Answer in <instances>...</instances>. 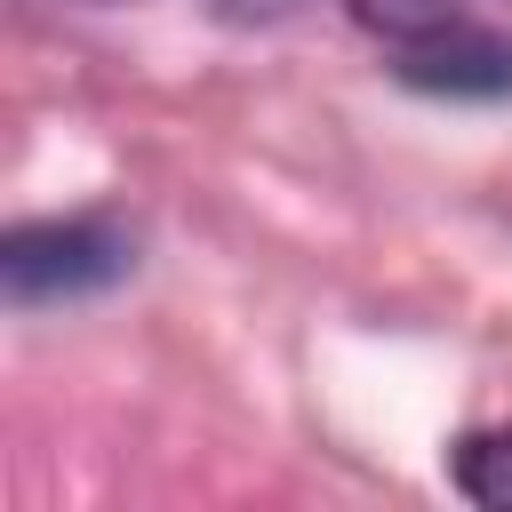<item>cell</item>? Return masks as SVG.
Masks as SVG:
<instances>
[{
    "label": "cell",
    "mask_w": 512,
    "mask_h": 512,
    "mask_svg": "<svg viewBox=\"0 0 512 512\" xmlns=\"http://www.w3.org/2000/svg\"><path fill=\"white\" fill-rule=\"evenodd\" d=\"M128 272V232L96 224V216H64V224H24L0 248V280L16 304H56V296H88L104 280Z\"/></svg>",
    "instance_id": "1"
},
{
    "label": "cell",
    "mask_w": 512,
    "mask_h": 512,
    "mask_svg": "<svg viewBox=\"0 0 512 512\" xmlns=\"http://www.w3.org/2000/svg\"><path fill=\"white\" fill-rule=\"evenodd\" d=\"M392 72H400L408 88H432V96H504V88H512V40L488 32L480 16H464V24H448L440 40L392 56Z\"/></svg>",
    "instance_id": "2"
},
{
    "label": "cell",
    "mask_w": 512,
    "mask_h": 512,
    "mask_svg": "<svg viewBox=\"0 0 512 512\" xmlns=\"http://www.w3.org/2000/svg\"><path fill=\"white\" fill-rule=\"evenodd\" d=\"M352 24H360L368 40H384L392 56H408V48L440 40L448 24H464V8H456V0H352Z\"/></svg>",
    "instance_id": "3"
},
{
    "label": "cell",
    "mask_w": 512,
    "mask_h": 512,
    "mask_svg": "<svg viewBox=\"0 0 512 512\" xmlns=\"http://www.w3.org/2000/svg\"><path fill=\"white\" fill-rule=\"evenodd\" d=\"M456 488L472 496V504H488V512H512V424H496V432H472L464 448H456Z\"/></svg>",
    "instance_id": "4"
},
{
    "label": "cell",
    "mask_w": 512,
    "mask_h": 512,
    "mask_svg": "<svg viewBox=\"0 0 512 512\" xmlns=\"http://www.w3.org/2000/svg\"><path fill=\"white\" fill-rule=\"evenodd\" d=\"M224 8H232V16H288L296 0H224Z\"/></svg>",
    "instance_id": "5"
}]
</instances>
